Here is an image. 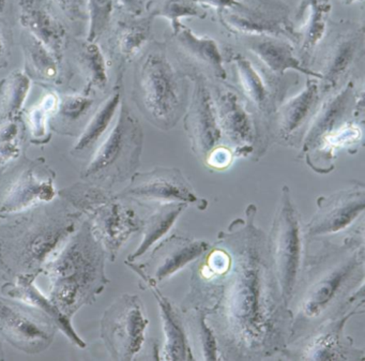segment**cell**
I'll use <instances>...</instances> for the list:
<instances>
[{
  "label": "cell",
  "mask_w": 365,
  "mask_h": 361,
  "mask_svg": "<svg viewBox=\"0 0 365 361\" xmlns=\"http://www.w3.org/2000/svg\"><path fill=\"white\" fill-rule=\"evenodd\" d=\"M256 215L257 207L250 204L191 265L190 290L181 302L206 312L220 360H266L287 345L292 312Z\"/></svg>",
  "instance_id": "cell-1"
},
{
  "label": "cell",
  "mask_w": 365,
  "mask_h": 361,
  "mask_svg": "<svg viewBox=\"0 0 365 361\" xmlns=\"http://www.w3.org/2000/svg\"><path fill=\"white\" fill-rule=\"evenodd\" d=\"M320 243L315 254H307L290 302L287 345L328 320L365 312L364 234Z\"/></svg>",
  "instance_id": "cell-2"
},
{
  "label": "cell",
  "mask_w": 365,
  "mask_h": 361,
  "mask_svg": "<svg viewBox=\"0 0 365 361\" xmlns=\"http://www.w3.org/2000/svg\"><path fill=\"white\" fill-rule=\"evenodd\" d=\"M50 204L0 220V269L10 280L37 279L80 225L83 215L67 203Z\"/></svg>",
  "instance_id": "cell-3"
},
{
  "label": "cell",
  "mask_w": 365,
  "mask_h": 361,
  "mask_svg": "<svg viewBox=\"0 0 365 361\" xmlns=\"http://www.w3.org/2000/svg\"><path fill=\"white\" fill-rule=\"evenodd\" d=\"M106 258L88 219H85L46 265L43 273L50 281L48 297L66 316L73 317L103 292L110 282L106 273Z\"/></svg>",
  "instance_id": "cell-4"
},
{
  "label": "cell",
  "mask_w": 365,
  "mask_h": 361,
  "mask_svg": "<svg viewBox=\"0 0 365 361\" xmlns=\"http://www.w3.org/2000/svg\"><path fill=\"white\" fill-rule=\"evenodd\" d=\"M364 84L356 76L322 98L301 142L300 157L320 174L331 172L335 151L362 140Z\"/></svg>",
  "instance_id": "cell-5"
},
{
  "label": "cell",
  "mask_w": 365,
  "mask_h": 361,
  "mask_svg": "<svg viewBox=\"0 0 365 361\" xmlns=\"http://www.w3.org/2000/svg\"><path fill=\"white\" fill-rule=\"evenodd\" d=\"M190 82L166 42L153 40L136 63L133 98L149 123L162 131H170L187 111Z\"/></svg>",
  "instance_id": "cell-6"
},
{
  "label": "cell",
  "mask_w": 365,
  "mask_h": 361,
  "mask_svg": "<svg viewBox=\"0 0 365 361\" xmlns=\"http://www.w3.org/2000/svg\"><path fill=\"white\" fill-rule=\"evenodd\" d=\"M63 200L91 223L110 262H115L127 241L142 230V217L110 190L80 183L59 192Z\"/></svg>",
  "instance_id": "cell-7"
},
{
  "label": "cell",
  "mask_w": 365,
  "mask_h": 361,
  "mask_svg": "<svg viewBox=\"0 0 365 361\" xmlns=\"http://www.w3.org/2000/svg\"><path fill=\"white\" fill-rule=\"evenodd\" d=\"M223 54L225 63L232 70L234 83L230 84L238 91L253 116L256 136L253 160L257 161L273 144L275 114L292 84L286 78L268 76L253 59L232 46H224Z\"/></svg>",
  "instance_id": "cell-8"
},
{
  "label": "cell",
  "mask_w": 365,
  "mask_h": 361,
  "mask_svg": "<svg viewBox=\"0 0 365 361\" xmlns=\"http://www.w3.org/2000/svg\"><path fill=\"white\" fill-rule=\"evenodd\" d=\"M143 144L142 125L123 101L114 125L96 149L82 178L108 190L130 180L140 168Z\"/></svg>",
  "instance_id": "cell-9"
},
{
  "label": "cell",
  "mask_w": 365,
  "mask_h": 361,
  "mask_svg": "<svg viewBox=\"0 0 365 361\" xmlns=\"http://www.w3.org/2000/svg\"><path fill=\"white\" fill-rule=\"evenodd\" d=\"M309 243L289 187L281 190L279 205L267 235V249L286 305L289 307L304 267Z\"/></svg>",
  "instance_id": "cell-10"
},
{
  "label": "cell",
  "mask_w": 365,
  "mask_h": 361,
  "mask_svg": "<svg viewBox=\"0 0 365 361\" xmlns=\"http://www.w3.org/2000/svg\"><path fill=\"white\" fill-rule=\"evenodd\" d=\"M365 33L362 24L351 22L329 25L326 36L316 51L312 66L317 65L322 97L343 86L362 63ZM312 68V67H311Z\"/></svg>",
  "instance_id": "cell-11"
},
{
  "label": "cell",
  "mask_w": 365,
  "mask_h": 361,
  "mask_svg": "<svg viewBox=\"0 0 365 361\" xmlns=\"http://www.w3.org/2000/svg\"><path fill=\"white\" fill-rule=\"evenodd\" d=\"M316 203L317 209L305 224L309 243L364 234V183L354 181L345 189L319 196Z\"/></svg>",
  "instance_id": "cell-12"
},
{
  "label": "cell",
  "mask_w": 365,
  "mask_h": 361,
  "mask_svg": "<svg viewBox=\"0 0 365 361\" xmlns=\"http://www.w3.org/2000/svg\"><path fill=\"white\" fill-rule=\"evenodd\" d=\"M149 320L138 295L123 294L104 311L100 335L114 360H134L144 350Z\"/></svg>",
  "instance_id": "cell-13"
},
{
  "label": "cell",
  "mask_w": 365,
  "mask_h": 361,
  "mask_svg": "<svg viewBox=\"0 0 365 361\" xmlns=\"http://www.w3.org/2000/svg\"><path fill=\"white\" fill-rule=\"evenodd\" d=\"M217 22L236 38L268 36L298 44L300 35L281 0H237L225 11L215 14Z\"/></svg>",
  "instance_id": "cell-14"
},
{
  "label": "cell",
  "mask_w": 365,
  "mask_h": 361,
  "mask_svg": "<svg viewBox=\"0 0 365 361\" xmlns=\"http://www.w3.org/2000/svg\"><path fill=\"white\" fill-rule=\"evenodd\" d=\"M125 202L153 208L172 203H185L205 210L208 203L200 198L179 168L158 166L149 172H136L129 185L117 194Z\"/></svg>",
  "instance_id": "cell-15"
},
{
  "label": "cell",
  "mask_w": 365,
  "mask_h": 361,
  "mask_svg": "<svg viewBox=\"0 0 365 361\" xmlns=\"http://www.w3.org/2000/svg\"><path fill=\"white\" fill-rule=\"evenodd\" d=\"M56 325L48 316L22 301L0 295V337L29 355L50 347Z\"/></svg>",
  "instance_id": "cell-16"
},
{
  "label": "cell",
  "mask_w": 365,
  "mask_h": 361,
  "mask_svg": "<svg viewBox=\"0 0 365 361\" xmlns=\"http://www.w3.org/2000/svg\"><path fill=\"white\" fill-rule=\"evenodd\" d=\"M193 91L183 115V127L192 151L206 166L209 157L224 146L221 128L211 93L210 84L205 76L192 74Z\"/></svg>",
  "instance_id": "cell-17"
},
{
  "label": "cell",
  "mask_w": 365,
  "mask_h": 361,
  "mask_svg": "<svg viewBox=\"0 0 365 361\" xmlns=\"http://www.w3.org/2000/svg\"><path fill=\"white\" fill-rule=\"evenodd\" d=\"M210 245L207 240L173 234L150 250L146 262L136 264L125 260V265L142 279L146 288L159 286L185 267L191 266L206 253Z\"/></svg>",
  "instance_id": "cell-18"
},
{
  "label": "cell",
  "mask_w": 365,
  "mask_h": 361,
  "mask_svg": "<svg viewBox=\"0 0 365 361\" xmlns=\"http://www.w3.org/2000/svg\"><path fill=\"white\" fill-rule=\"evenodd\" d=\"M168 50L187 78L200 74L209 82H228L223 51L210 37L196 35L180 23L166 39Z\"/></svg>",
  "instance_id": "cell-19"
},
{
  "label": "cell",
  "mask_w": 365,
  "mask_h": 361,
  "mask_svg": "<svg viewBox=\"0 0 365 361\" xmlns=\"http://www.w3.org/2000/svg\"><path fill=\"white\" fill-rule=\"evenodd\" d=\"M354 314L328 320L309 335L286 346L279 356L288 360H364V350L356 347L345 335V327Z\"/></svg>",
  "instance_id": "cell-20"
},
{
  "label": "cell",
  "mask_w": 365,
  "mask_h": 361,
  "mask_svg": "<svg viewBox=\"0 0 365 361\" xmlns=\"http://www.w3.org/2000/svg\"><path fill=\"white\" fill-rule=\"evenodd\" d=\"M224 146L234 157L251 158L255 151V125L245 101L230 82H209Z\"/></svg>",
  "instance_id": "cell-21"
},
{
  "label": "cell",
  "mask_w": 365,
  "mask_h": 361,
  "mask_svg": "<svg viewBox=\"0 0 365 361\" xmlns=\"http://www.w3.org/2000/svg\"><path fill=\"white\" fill-rule=\"evenodd\" d=\"M54 180L43 160L24 164L0 194V220L52 203L57 195Z\"/></svg>",
  "instance_id": "cell-22"
},
{
  "label": "cell",
  "mask_w": 365,
  "mask_h": 361,
  "mask_svg": "<svg viewBox=\"0 0 365 361\" xmlns=\"http://www.w3.org/2000/svg\"><path fill=\"white\" fill-rule=\"evenodd\" d=\"M307 78L304 88L298 95L279 104L273 125V143L287 147L300 146L307 127L324 98L317 78Z\"/></svg>",
  "instance_id": "cell-23"
},
{
  "label": "cell",
  "mask_w": 365,
  "mask_h": 361,
  "mask_svg": "<svg viewBox=\"0 0 365 361\" xmlns=\"http://www.w3.org/2000/svg\"><path fill=\"white\" fill-rule=\"evenodd\" d=\"M237 39L250 53L254 63L268 76L284 78L287 71L292 70L303 76L320 80L317 72L302 65L297 55L296 46L288 40L268 36H251Z\"/></svg>",
  "instance_id": "cell-24"
},
{
  "label": "cell",
  "mask_w": 365,
  "mask_h": 361,
  "mask_svg": "<svg viewBox=\"0 0 365 361\" xmlns=\"http://www.w3.org/2000/svg\"><path fill=\"white\" fill-rule=\"evenodd\" d=\"M20 22L59 63L67 44V31L44 0H20Z\"/></svg>",
  "instance_id": "cell-25"
},
{
  "label": "cell",
  "mask_w": 365,
  "mask_h": 361,
  "mask_svg": "<svg viewBox=\"0 0 365 361\" xmlns=\"http://www.w3.org/2000/svg\"><path fill=\"white\" fill-rule=\"evenodd\" d=\"M159 307L164 341L158 359L161 360H193L187 329L179 305L166 297L159 286H148Z\"/></svg>",
  "instance_id": "cell-26"
},
{
  "label": "cell",
  "mask_w": 365,
  "mask_h": 361,
  "mask_svg": "<svg viewBox=\"0 0 365 361\" xmlns=\"http://www.w3.org/2000/svg\"><path fill=\"white\" fill-rule=\"evenodd\" d=\"M34 282L35 280L26 279V278L10 280L3 286L1 294L36 307L38 311L53 320L58 330L63 331V335L69 339V341H71L73 345L80 348L86 347L87 344L76 332L72 325V318L66 316L51 300L50 297L44 296L43 293L37 288V285H35Z\"/></svg>",
  "instance_id": "cell-27"
},
{
  "label": "cell",
  "mask_w": 365,
  "mask_h": 361,
  "mask_svg": "<svg viewBox=\"0 0 365 361\" xmlns=\"http://www.w3.org/2000/svg\"><path fill=\"white\" fill-rule=\"evenodd\" d=\"M331 9V0H301L297 10L296 20L307 14L304 25L298 31L300 39L296 50L301 63L309 69H312L316 51L328 31Z\"/></svg>",
  "instance_id": "cell-28"
},
{
  "label": "cell",
  "mask_w": 365,
  "mask_h": 361,
  "mask_svg": "<svg viewBox=\"0 0 365 361\" xmlns=\"http://www.w3.org/2000/svg\"><path fill=\"white\" fill-rule=\"evenodd\" d=\"M187 206L189 205L185 203H172L150 208L149 213L142 217V241L135 251L129 255L127 262L134 263L140 260L165 238Z\"/></svg>",
  "instance_id": "cell-29"
},
{
  "label": "cell",
  "mask_w": 365,
  "mask_h": 361,
  "mask_svg": "<svg viewBox=\"0 0 365 361\" xmlns=\"http://www.w3.org/2000/svg\"><path fill=\"white\" fill-rule=\"evenodd\" d=\"M185 329H187V337H189L190 346H194V350L197 352L198 360H220L219 348H217V340L210 327L206 322V312L202 307L193 305H179Z\"/></svg>",
  "instance_id": "cell-30"
},
{
  "label": "cell",
  "mask_w": 365,
  "mask_h": 361,
  "mask_svg": "<svg viewBox=\"0 0 365 361\" xmlns=\"http://www.w3.org/2000/svg\"><path fill=\"white\" fill-rule=\"evenodd\" d=\"M153 19L146 16H131L119 23L115 36V48L123 63H129L142 54L151 41Z\"/></svg>",
  "instance_id": "cell-31"
},
{
  "label": "cell",
  "mask_w": 365,
  "mask_h": 361,
  "mask_svg": "<svg viewBox=\"0 0 365 361\" xmlns=\"http://www.w3.org/2000/svg\"><path fill=\"white\" fill-rule=\"evenodd\" d=\"M121 102H123V98H121L120 91L117 89L106 100V102L100 106L96 114L91 117V121L78 136L72 149L73 155L78 156L91 151L103 138V136H106L114 125Z\"/></svg>",
  "instance_id": "cell-32"
},
{
  "label": "cell",
  "mask_w": 365,
  "mask_h": 361,
  "mask_svg": "<svg viewBox=\"0 0 365 361\" xmlns=\"http://www.w3.org/2000/svg\"><path fill=\"white\" fill-rule=\"evenodd\" d=\"M146 10L153 20L163 18L170 21L172 29L182 23L183 19L205 20L207 18V10L200 7L195 0H150L146 5Z\"/></svg>",
  "instance_id": "cell-33"
},
{
  "label": "cell",
  "mask_w": 365,
  "mask_h": 361,
  "mask_svg": "<svg viewBox=\"0 0 365 361\" xmlns=\"http://www.w3.org/2000/svg\"><path fill=\"white\" fill-rule=\"evenodd\" d=\"M31 88V80L24 71L12 72L0 83V104L5 117H19Z\"/></svg>",
  "instance_id": "cell-34"
},
{
  "label": "cell",
  "mask_w": 365,
  "mask_h": 361,
  "mask_svg": "<svg viewBox=\"0 0 365 361\" xmlns=\"http://www.w3.org/2000/svg\"><path fill=\"white\" fill-rule=\"evenodd\" d=\"M81 65L87 76L89 88H106L108 82L106 56L97 42H87L80 55Z\"/></svg>",
  "instance_id": "cell-35"
},
{
  "label": "cell",
  "mask_w": 365,
  "mask_h": 361,
  "mask_svg": "<svg viewBox=\"0 0 365 361\" xmlns=\"http://www.w3.org/2000/svg\"><path fill=\"white\" fill-rule=\"evenodd\" d=\"M23 128L19 117H4L0 121V166H7L20 156Z\"/></svg>",
  "instance_id": "cell-36"
},
{
  "label": "cell",
  "mask_w": 365,
  "mask_h": 361,
  "mask_svg": "<svg viewBox=\"0 0 365 361\" xmlns=\"http://www.w3.org/2000/svg\"><path fill=\"white\" fill-rule=\"evenodd\" d=\"M24 50L27 61L37 76L46 81L56 78L59 71L58 61L39 41L29 34L25 39Z\"/></svg>",
  "instance_id": "cell-37"
},
{
  "label": "cell",
  "mask_w": 365,
  "mask_h": 361,
  "mask_svg": "<svg viewBox=\"0 0 365 361\" xmlns=\"http://www.w3.org/2000/svg\"><path fill=\"white\" fill-rule=\"evenodd\" d=\"M114 0H87V42H97L108 31L114 14Z\"/></svg>",
  "instance_id": "cell-38"
},
{
  "label": "cell",
  "mask_w": 365,
  "mask_h": 361,
  "mask_svg": "<svg viewBox=\"0 0 365 361\" xmlns=\"http://www.w3.org/2000/svg\"><path fill=\"white\" fill-rule=\"evenodd\" d=\"M58 103V98L51 93L44 98L43 101L37 108L31 111V115H29V125H31V131L34 138L42 140L46 138L50 114L56 112Z\"/></svg>",
  "instance_id": "cell-39"
},
{
  "label": "cell",
  "mask_w": 365,
  "mask_h": 361,
  "mask_svg": "<svg viewBox=\"0 0 365 361\" xmlns=\"http://www.w3.org/2000/svg\"><path fill=\"white\" fill-rule=\"evenodd\" d=\"M93 104V98L88 95L66 96L59 100L58 114L68 123H76L84 117L91 110Z\"/></svg>",
  "instance_id": "cell-40"
},
{
  "label": "cell",
  "mask_w": 365,
  "mask_h": 361,
  "mask_svg": "<svg viewBox=\"0 0 365 361\" xmlns=\"http://www.w3.org/2000/svg\"><path fill=\"white\" fill-rule=\"evenodd\" d=\"M58 9L72 22L87 19V0H53Z\"/></svg>",
  "instance_id": "cell-41"
},
{
  "label": "cell",
  "mask_w": 365,
  "mask_h": 361,
  "mask_svg": "<svg viewBox=\"0 0 365 361\" xmlns=\"http://www.w3.org/2000/svg\"><path fill=\"white\" fill-rule=\"evenodd\" d=\"M115 4L130 16H140L144 12L145 0H114Z\"/></svg>",
  "instance_id": "cell-42"
},
{
  "label": "cell",
  "mask_w": 365,
  "mask_h": 361,
  "mask_svg": "<svg viewBox=\"0 0 365 361\" xmlns=\"http://www.w3.org/2000/svg\"><path fill=\"white\" fill-rule=\"evenodd\" d=\"M5 42H4L3 36L0 34V61L3 59L4 55H5Z\"/></svg>",
  "instance_id": "cell-43"
},
{
  "label": "cell",
  "mask_w": 365,
  "mask_h": 361,
  "mask_svg": "<svg viewBox=\"0 0 365 361\" xmlns=\"http://www.w3.org/2000/svg\"><path fill=\"white\" fill-rule=\"evenodd\" d=\"M9 0H0V16L5 14Z\"/></svg>",
  "instance_id": "cell-44"
},
{
  "label": "cell",
  "mask_w": 365,
  "mask_h": 361,
  "mask_svg": "<svg viewBox=\"0 0 365 361\" xmlns=\"http://www.w3.org/2000/svg\"><path fill=\"white\" fill-rule=\"evenodd\" d=\"M341 4L345 6H351L354 4L363 3V0H341Z\"/></svg>",
  "instance_id": "cell-45"
},
{
  "label": "cell",
  "mask_w": 365,
  "mask_h": 361,
  "mask_svg": "<svg viewBox=\"0 0 365 361\" xmlns=\"http://www.w3.org/2000/svg\"><path fill=\"white\" fill-rule=\"evenodd\" d=\"M4 359V350L3 345H1V342H0V360H3Z\"/></svg>",
  "instance_id": "cell-46"
}]
</instances>
